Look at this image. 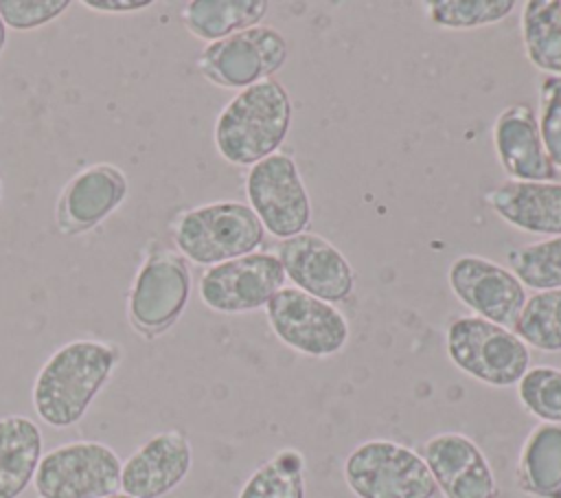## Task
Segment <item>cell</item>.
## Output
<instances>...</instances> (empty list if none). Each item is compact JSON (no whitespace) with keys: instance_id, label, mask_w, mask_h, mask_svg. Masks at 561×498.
<instances>
[{"instance_id":"cell-1","label":"cell","mask_w":561,"mask_h":498,"mask_svg":"<svg viewBox=\"0 0 561 498\" xmlns=\"http://www.w3.org/2000/svg\"><path fill=\"white\" fill-rule=\"evenodd\" d=\"M121 358L118 344L92 338L70 340L55 349L39 366L31 391L39 421L57 430L79 423Z\"/></svg>"},{"instance_id":"cell-2","label":"cell","mask_w":561,"mask_h":498,"mask_svg":"<svg viewBox=\"0 0 561 498\" xmlns=\"http://www.w3.org/2000/svg\"><path fill=\"white\" fill-rule=\"evenodd\" d=\"M291 99L276 79L239 90L219 112L213 140L219 156L237 167H252L276 154L289 134Z\"/></svg>"},{"instance_id":"cell-3","label":"cell","mask_w":561,"mask_h":498,"mask_svg":"<svg viewBox=\"0 0 561 498\" xmlns=\"http://www.w3.org/2000/svg\"><path fill=\"white\" fill-rule=\"evenodd\" d=\"M175 250L197 265H217L256 252L265 228L254 211L237 200L193 206L171 226Z\"/></svg>"},{"instance_id":"cell-4","label":"cell","mask_w":561,"mask_h":498,"mask_svg":"<svg viewBox=\"0 0 561 498\" xmlns=\"http://www.w3.org/2000/svg\"><path fill=\"white\" fill-rule=\"evenodd\" d=\"M188 296L186 259L178 250L151 244L127 294V320L138 336L153 340L180 320Z\"/></svg>"},{"instance_id":"cell-5","label":"cell","mask_w":561,"mask_h":498,"mask_svg":"<svg viewBox=\"0 0 561 498\" xmlns=\"http://www.w3.org/2000/svg\"><path fill=\"white\" fill-rule=\"evenodd\" d=\"M456 369L489 386H515L530 369L528 347L511 331L480 316H458L445 331Z\"/></svg>"},{"instance_id":"cell-6","label":"cell","mask_w":561,"mask_h":498,"mask_svg":"<svg viewBox=\"0 0 561 498\" xmlns=\"http://www.w3.org/2000/svg\"><path fill=\"white\" fill-rule=\"evenodd\" d=\"M344 480L357 498H434L438 487L419 452L390 439H370L344 461Z\"/></svg>"},{"instance_id":"cell-7","label":"cell","mask_w":561,"mask_h":498,"mask_svg":"<svg viewBox=\"0 0 561 498\" xmlns=\"http://www.w3.org/2000/svg\"><path fill=\"white\" fill-rule=\"evenodd\" d=\"M118 454L101 441H70L42 454L33 487L37 498H105L121 491Z\"/></svg>"},{"instance_id":"cell-8","label":"cell","mask_w":561,"mask_h":498,"mask_svg":"<svg viewBox=\"0 0 561 498\" xmlns=\"http://www.w3.org/2000/svg\"><path fill=\"white\" fill-rule=\"evenodd\" d=\"M274 336L289 349L309 358L340 353L351 336L346 316L331 303L298 287L278 290L265 305Z\"/></svg>"},{"instance_id":"cell-9","label":"cell","mask_w":561,"mask_h":498,"mask_svg":"<svg viewBox=\"0 0 561 498\" xmlns=\"http://www.w3.org/2000/svg\"><path fill=\"white\" fill-rule=\"evenodd\" d=\"M285 37L272 26H252L210 42L197 57V68L206 81L226 90H243L272 79L287 61Z\"/></svg>"},{"instance_id":"cell-10","label":"cell","mask_w":561,"mask_h":498,"mask_svg":"<svg viewBox=\"0 0 561 498\" xmlns=\"http://www.w3.org/2000/svg\"><path fill=\"white\" fill-rule=\"evenodd\" d=\"M248 206L267 233L289 239L307 233L311 222V200L289 154H272L252 165L245 176Z\"/></svg>"},{"instance_id":"cell-11","label":"cell","mask_w":561,"mask_h":498,"mask_svg":"<svg viewBox=\"0 0 561 498\" xmlns=\"http://www.w3.org/2000/svg\"><path fill=\"white\" fill-rule=\"evenodd\" d=\"M285 270L276 254L252 252L202 272L197 292L202 303L219 314H245L261 309L285 287Z\"/></svg>"},{"instance_id":"cell-12","label":"cell","mask_w":561,"mask_h":498,"mask_svg":"<svg viewBox=\"0 0 561 498\" xmlns=\"http://www.w3.org/2000/svg\"><path fill=\"white\" fill-rule=\"evenodd\" d=\"M447 281L454 296L476 316L515 329L526 303V287L508 268L478 254H462L451 261Z\"/></svg>"},{"instance_id":"cell-13","label":"cell","mask_w":561,"mask_h":498,"mask_svg":"<svg viewBox=\"0 0 561 498\" xmlns=\"http://www.w3.org/2000/svg\"><path fill=\"white\" fill-rule=\"evenodd\" d=\"M127 176L112 162L77 171L55 202V226L66 237L85 235L105 222L127 197Z\"/></svg>"},{"instance_id":"cell-14","label":"cell","mask_w":561,"mask_h":498,"mask_svg":"<svg viewBox=\"0 0 561 498\" xmlns=\"http://www.w3.org/2000/svg\"><path fill=\"white\" fill-rule=\"evenodd\" d=\"M274 254L294 287L331 305L351 296L355 285L353 268L329 239L307 230L280 239Z\"/></svg>"},{"instance_id":"cell-15","label":"cell","mask_w":561,"mask_h":498,"mask_svg":"<svg viewBox=\"0 0 561 498\" xmlns=\"http://www.w3.org/2000/svg\"><path fill=\"white\" fill-rule=\"evenodd\" d=\"M421 456L445 498H495L497 483L478 443L460 432H440L421 445Z\"/></svg>"},{"instance_id":"cell-16","label":"cell","mask_w":561,"mask_h":498,"mask_svg":"<svg viewBox=\"0 0 561 498\" xmlns=\"http://www.w3.org/2000/svg\"><path fill=\"white\" fill-rule=\"evenodd\" d=\"M193 450L184 432L164 430L136 448L121 467V491L134 498H162L191 472Z\"/></svg>"},{"instance_id":"cell-17","label":"cell","mask_w":561,"mask_h":498,"mask_svg":"<svg viewBox=\"0 0 561 498\" xmlns=\"http://www.w3.org/2000/svg\"><path fill=\"white\" fill-rule=\"evenodd\" d=\"M493 147L506 176L517 182H557V167L546 154L530 105L504 107L493 123Z\"/></svg>"},{"instance_id":"cell-18","label":"cell","mask_w":561,"mask_h":498,"mask_svg":"<svg viewBox=\"0 0 561 498\" xmlns=\"http://www.w3.org/2000/svg\"><path fill=\"white\" fill-rule=\"evenodd\" d=\"M493 213L533 235H561V182L506 180L486 193Z\"/></svg>"},{"instance_id":"cell-19","label":"cell","mask_w":561,"mask_h":498,"mask_svg":"<svg viewBox=\"0 0 561 498\" xmlns=\"http://www.w3.org/2000/svg\"><path fill=\"white\" fill-rule=\"evenodd\" d=\"M44 437L26 415L0 417V498H20L33 483Z\"/></svg>"},{"instance_id":"cell-20","label":"cell","mask_w":561,"mask_h":498,"mask_svg":"<svg viewBox=\"0 0 561 498\" xmlns=\"http://www.w3.org/2000/svg\"><path fill=\"white\" fill-rule=\"evenodd\" d=\"M519 487L537 498H561V423L535 426L517 461Z\"/></svg>"},{"instance_id":"cell-21","label":"cell","mask_w":561,"mask_h":498,"mask_svg":"<svg viewBox=\"0 0 561 498\" xmlns=\"http://www.w3.org/2000/svg\"><path fill=\"white\" fill-rule=\"evenodd\" d=\"M265 0H191L182 7L186 31L202 42H217L232 33L259 26L267 15Z\"/></svg>"},{"instance_id":"cell-22","label":"cell","mask_w":561,"mask_h":498,"mask_svg":"<svg viewBox=\"0 0 561 498\" xmlns=\"http://www.w3.org/2000/svg\"><path fill=\"white\" fill-rule=\"evenodd\" d=\"M522 42L535 68L561 77V0L524 2Z\"/></svg>"},{"instance_id":"cell-23","label":"cell","mask_w":561,"mask_h":498,"mask_svg":"<svg viewBox=\"0 0 561 498\" xmlns=\"http://www.w3.org/2000/svg\"><path fill=\"white\" fill-rule=\"evenodd\" d=\"M237 498H305V456L283 448L263 461L243 483Z\"/></svg>"},{"instance_id":"cell-24","label":"cell","mask_w":561,"mask_h":498,"mask_svg":"<svg viewBox=\"0 0 561 498\" xmlns=\"http://www.w3.org/2000/svg\"><path fill=\"white\" fill-rule=\"evenodd\" d=\"M513 333L537 351H561V290L535 292L526 298Z\"/></svg>"},{"instance_id":"cell-25","label":"cell","mask_w":561,"mask_h":498,"mask_svg":"<svg viewBox=\"0 0 561 498\" xmlns=\"http://www.w3.org/2000/svg\"><path fill=\"white\" fill-rule=\"evenodd\" d=\"M506 263L524 287L561 290V235L511 248Z\"/></svg>"},{"instance_id":"cell-26","label":"cell","mask_w":561,"mask_h":498,"mask_svg":"<svg viewBox=\"0 0 561 498\" xmlns=\"http://www.w3.org/2000/svg\"><path fill=\"white\" fill-rule=\"evenodd\" d=\"M425 15L440 29L462 31L489 26L515 9L513 0H432L425 2Z\"/></svg>"},{"instance_id":"cell-27","label":"cell","mask_w":561,"mask_h":498,"mask_svg":"<svg viewBox=\"0 0 561 498\" xmlns=\"http://www.w3.org/2000/svg\"><path fill=\"white\" fill-rule=\"evenodd\" d=\"M519 404L546 423H561V369L535 366L517 382Z\"/></svg>"},{"instance_id":"cell-28","label":"cell","mask_w":561,"mask_h":498,"mask_svg":"<svg viewBox=\"0 0 561 498\" xmlns=\"http://www.w3.org/2000/svg\"><path fill=\"white\" fill-rule=\"evenodd\" d=\"M539 134L548 158L561 169V77L548 75L539 86Z\"/></svg>"},{"instance_id":"cell-29","label":"cell","mask_w":561,"mask_h":498,"mask_svg":"<svg viewBox=\"0 0 561 498\" xmlns=\"http://www.w3.org/2000/svg\"><path fill=\"white\" fill-rule=\"evenodd\" d=\"M68 7V0H0V18L7 29L33 31L57 20Z\"/></svg>"},{"instance_id":"cell-30","label":"cell","mask_w":561,"mask_h":498,"mask_svg":"<svg viewBox=\"0 0 561 498\" xmlns=\"http://www.w3.org/2000/svg\"><path fill=\"white\" fill-rule=\"evenodd\" d=\"M151 4V0H81V7L99 13H136Z\"/></svg>"},{"instance_id":"cell-31","label":"cell","mask_w":561,"mask_h":498,"mask_svg":"<svg viewBox=\"0 0 561 498\" xmlns=\"http://www.w3.org/2000/svg\"><path fill=\"white\" fill-rule=\"evenodd\" d=\"M4 44H7V26H4V22L0 18V53L4 50Z\"/></svg>"},{"instance_id":"cell-32","label":"cell","mask_w":561,"mask_h":498,"mask_svg":"<svg viewBox=\"0 0 561 498\" xmlns=\"http://www.w3.org/2000/svg\"><path fill=\"white\" fill-rule=\"evenodd\" d=\"M105 498H134V496H127V494H123V491H116V494H112V496H105Z\"/></svg>"},{"instance_id":"cell-33","label":"cell","mask_w":561,"mask_h":498,"mask_svg":"<svg viewBox=\"0 0 561 498\" xmlns=\"http://www.w3.org/2000/svg\"><path fill=\"white\" fill-rule=\"evenodd\" d=\"M0 200H2V178H0Z\"/></svg>"}]
</instances>
